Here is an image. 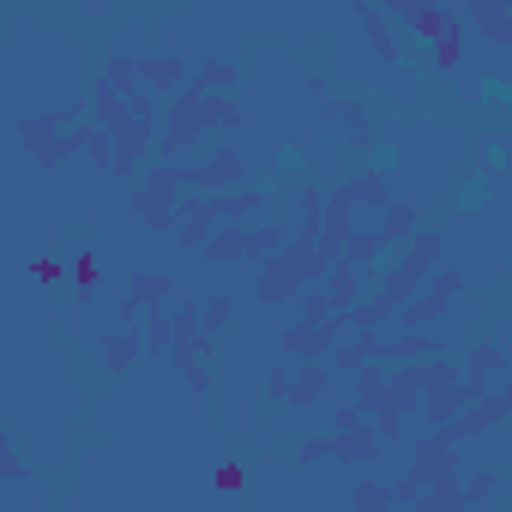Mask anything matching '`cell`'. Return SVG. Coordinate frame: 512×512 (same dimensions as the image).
Segmentation results:
<instances>
[{
  "instance_id": "22",
  "label": "cell",
  "mask_w": 512,
  "mask_h": 512,
  "mask_svg": "<svg viewBox=\"0 0 512 512\" xmlns=\"http://www.w3.org/2000/svg\"><path fill=\"white\" fill-rule=\"evenodd\" d=\"M338 187L350 193V205H356V211H362V205H368V211H380V205L392 199V187H386V169H368V175H350V181H338Z\"/></svg>"
},
{
  "instance_id": "17",
  "label": "cell",
  "mask_w": 512,
  "mask_h": 512,
  "mask_svg": "<svg viewBox=\"0 0 512 512\" xmlns=\"http://www.w3.org/2000/svg\"><path fill=\"white\" fill-rule=\"evenodd\" d=\"M139 356H145V338H139V320H133V326H115V332L103 338V368H109V374H127V368H133Z\"/></svg>"
},
{
  "instance_id": "4",
  "label": "cell",
  "mask_w": 512,
  "mask_h": 512,
  "mask_svg": "<svg viewBox=\"0 0 512 512\" xmlns=\"http://www.w3.org/2000/svg\"><path fill=\"white\" fill-rule=\"evenodd\" d=\"M320 121L338 127L350 151H368L374 145V109L362 97H320Z\"/></svg>"
},
{
  "instance_id": "45",
  "label": "cell",
  "mask_w": 512,
  "mask_h": 512,
  "mask_svg": "<svg viewBox=\"0 0 512 512\" xmlns=\"http://www.w3.org/2000/svg\"><path fill=\"white\" fill-rule=\"evenodd\" d=\"M482 97H488V103H494V109H506V103H512V91H506V85H500V79H494V85H488V91H482Z\"/></svg>"
},
{
  "instance_id": "3",
  "label": "cell",
  "mask_w": 512,
  "mask_h": 512,
  "mask_svg": "<svg viewBox=\"0 0 512 512\" xmlns=\"http://www.w3.org/2000/svg\"><path fill=\"white\" fill-rule=\"evenodd\" d=\"M235 181H247V157L235 145H217L205 163H181V187H193V193H223Z\"/></svg>"
},
{
  "instance_id": "19",
  "label": "cell",
  "mask_w": 512,
  "mask_h": 512,
  "mask_svg": "<svg viewBox=\"0 0 512 512\" xmlns=\"http://www.w3.org/2000/svg\"><path fill=\"white\" fill-rule=\"evenodd\" d=\"M428 73H458L464 67V19H452L434 43H428V61H422Z\"/></svg>"
},
{
  "instance_id": "11",
  "label": "cell",
  "mask_w": 512,
  "mask_h": 512,
  "mask_svg": "<svg viewBox=\"0 0 512 512\" xmlns=\"http://www.w3.org/2000/svg\"><path fill=\"white\" fill-rule=\"evenodd\" d=\"M380 452H386V440L374 434V422H362V428H332V458H338V464H380Z\"/></svg>"
},
{
  "instance_id": "42",
  "label": "cell",
  "mask_w": 512,
  "mask_h": 512,
  "mask_svg": "<svg viewBox=\"0 0 512 512\" xmlns=\"http://www.w3.org/2000/svg\"><path fill=\"white\" fill-rule=\"evenodd\" d=\"M73 278H79V284H97V278H103V272H97V253H91V247H79V260H73Z\"/></svg>"
},
{
  "instance_id": "46",
  "label": "cell",
  "mask_w": 512,
  "mask_h": 512,
  "mask_svg": "<svg viewBox=\"0 0 512 512\" xmlns=\"http://www.w3.org/2000/svg\"><path fill=\"white\" fill-rule=\"evenodd\" d=\"M0 7H49V0H0Z\"/></svg>"
},
{
  "instance_id": "29",
  "label": "cell",
  "mask_w": 512,
  "mask_h": 512,
  "mask_svg": "<svg viewBox=\"0 0 512 512\" xmlns=\"http://www.w3.org/2000/svg\"><path fill=\"white\" fill-rule=\"evenodd\" d=\"M350 506L356 512H386L392 506V482H356L350 488Z\"/></svg>"
},
{
  "instance_id": "26",
  "label": "cell",
  "mask_w": 512,
  "mask_h": 512,
  "mask_svg": "<svg viewBox=\"0 0 512 512\" xmlns=\"http://www.w3.org/2000/svg\"><path fill=\"white\" fill-rule=\"evenodd\" d=\"M290 241V223H247V266L266 260V253H278Z\"/></svg>"
},
{
  "instance_id": "2",
  "label": "cell",
  "mask_w": 512,
  "mask_h": 512,
  "mask_svg": "<svg viewBox=\"0 0 512 512\" xmlns=\"http://www.w3.org/2000/svg\"><path fill=\"white\" fill-rule=\"evenodd\" d=\"M260 272H253V302L260 308H284L308 278H302V266H296V253L290 247H278V253H266V260H253Z\"/></svg>"
},
{
  "instance_id": "13",
  "label": "cell",
  "mask_w": 512,
  "mask_h": 512,
  "mask_svg": "<svg viewBox=\"0 0 512 512\" xmlns=\"http://www.w3.org/2000/svg\"><path fill=\"white\" fill-rule=\"evenodd\" d=\"M320 290H326V302H332V308H350V302H362L368 278H362V272H356V266L344 260V253H338V260H332V266L320 272Z\"/></svg>"
},
{
  "instance_id": "37",
  "label": "cell",
  "mask_w": 512,
  "mask_h": 512,
  "mask_svg": "<svg viewBox=\"0 0 512 512\" xmlns=\"http://www.w3.org/2000/svg\"><path fill=\"white\" fill-rule=\"evenodd\" d=\"M488 205V175H470V187H458V211H482Z\"/></svg>"
},
{
  "instance_id": "31",
  "label": "cell",
  "mask_w": 512,
  "mask_h": 512,
  "mask_svg": "<svg viewBox=\"0 0 512 512\" xmlns=\"http://www.w3.org/2000/svg\"><path fill=\"white\" fill-rule=\"evenodd\" d=\"M103 79H109L121 97H133V91H139V73H133V61H127V55H109V61H103Z\"/></svg>"
},
{
  "instance_id": "8",
  "label": "cell",
  "mask_w": 512,
  "mask_h": 512,
  "mask_svg": "<svg viewBox=\"0 0 512 512\" xmlns=\"http://www.w3.org/2000/svg\"><path fill=\"white\" fill-rule=\"evenodd\" d=\"M133 73H139V91H151L157 103H169L181 91V79H187V61L181 55H139Z\"/></svg>"
},
{
  "instance_id": "15",
  "label": "cell",
  "mask_w": 512,
  "mask_h": 512,
  "mask_svg": "<svg viewBox=\"0 0 512 512\" xmlns=\"http://www.w3.org/2000/svg\"><path fill=\"white\" fill-rule=\"evenodd\" d=\"M506 368H512V356H506L500 344H470L458 374H470L476 386H500V380H506Z\"/></svg>"
},
{
  "instance_id": "1",
  "label": "cell",
  "mask_w": 512,
  "mask_h": 512,
  "mask_svg": "<svg viewBox=\"0 0 512 512\" xmlns=\"http://www.w3.org/2000/svg\"><path fill=\"white\" fill-rule=\"evenodd\" d=\"M211 133V115H205V91H175L169 103H163V115H157V145H151V157H169V163H187V151L199 145Z\"/></svg>"
},
{
  "instance_id": "39",
  "label": "cell",
  "mask_w": 512,
  "mask_h": 512,
  "mask_svg": "<svg viewBox=\"0 0 512 512\" xmlns=\"http://www.w3.org/2000/svg\"><path fill=\"white\" fill-rule=\"evenodd\" d=\"M296 458H302V464H320V458H332V434H314V440H302V446H296Z\"/></svg>"
},
{
  "instance_id": "30",
  "label": "cell",
  "mask_w": 512,
  "mask_h": 512,
  "mask_svg": "<svg viewBox=\"0 0 512 512\" xmlns=\"http://www.w3.org/2000/svg\"><path fill=\"white\" fill-rule=\"evenodd\" d=\"M109 157H115V139H109V127H85V163L109 175Z\"/></svg>"
},
{
  "instance_id": "25",
  "label": "cell",
  "mask_w": 512,
  "mask_h": 512,
  "mask_svg": "<svg viewBox=\"0 0 512 512\" xmlns=\"http://www.w3.org/2000/svg\"><path fill=\"white\" fill-rule=\"evenodd\" d=\"M452 19H458V7H452V0H428V7L416 13V25H410V37H416V43H434V37L452 25Z\"/></svg>"
},
{
  "instance_id": "24",
  "label": "cell",
  "mask_w": 512,
  "mask_h": 512,
  "mask_svg": "<svg viewBox=\"0 0 512 512\" xmlns=\"http://www.w3.org/2000/svg\"><path fill=\"white\" fill-rule=\"evenodd\" d=\"M229 320H235V296H229V290H211V296L199 302V332H205V338H223Z\"/></svg>"
},
{
  "instance_id": "43",
  "label": "cell",
  "mask_w": 512,
  "mask_h": 512,
  "mask_svg": "<svg viewBox=\"0 0 512 512\" xmlns=\"http://www.w3.org/2000/svg\"><path fill=\"white\" fill-rule=\"evenodd\" d=\"M374 434H380V440H398V434H404V416H398V410H380V416H374Z\"/></svg>"
},
{
  "instance_id": "44",
  "label": "cell",
  "mask_w": 512,
  "mask_h": 512,
  "mask_svg": "<svg viewBox=\"0 0 512 512\" xmlns=\"http://www.w3.org/2000/svg\"><path fill=\"white\" fill-rule=\"evenodd\" d=\"M284 380H290V356H284V362L266 374V392H272V404H284Z\"/></svg>"
},
{
  "instance_id": "38",
  "label": "cell",
  "mask_w": 512,
  "mask_h": 512,
  "mask_svg": "<svg viewBox=\"0 0 512 512\" xmlns=\"http://www.w3.org/2000/svg\"><path fill=\"white\" fill-rule=\"evenodd\" d=\"M320 205H326V187H320V181H302V187H296V211H302V217H320Z\"/></svg>"
},
{
  "instance_id": "32",
  "label": "cell",
  "mask_w": 512,
  "mask_h": 512,
  "mask_svg": "<svg viewBox=\"0 0 512 512\" xmlns=\"http://www.w3.org/2000/svg\"><path fill=\"white\" fill-rule=\"evenodd\" d=\"M290 302L302 308V320H326V314H332V302H326V290H320V284H302Z\"/></svg>"
},
{
  "instance_id": "35",
  "label": "cell",
  "mask_w": 512,
  "mask_h": 512,
  "mask_svg": "<svg viewBox=\"0 0 512 512\" xmlns=\"http://www.w3.org/2000/svg\"><path fill=\"white\" fill-rule=\"evenodd\" d=\"M0 476H7V482H25L31 476V464L13 452V440H7V428H0Z\"/></svg>"
},
{
  "instance_id": "27",
  "label": "cell",
  "mask_w": 512,
  "mask_h": 512,
  "mask_svg": "<svg viewBox=\"0 0 512 512\" xmlns=\"http://www.w3.org/2000/svg\"><path fill=\"white\" fill-rule=\"evenodd\" d=\"M205 115H211V127H241V103L229 97V91H205Z\"/></svg>"
},
{
  "instance_id": "18",
  "label": "cell",
  "mask_w": 512,
  "mask_h": 512,
  "mask_svg": "<svg viewBox=\"0 0 512 512\" xmlns=\"http://www.w3.org/2000/svg\"><path fill=\"white\" fill-rule=\"evenodd\" d=\"M422 398V380H416V362H386V410L410 416Z\"/></svg>"
},
{
  "instance_id": "6",
  "label": "cell",
  "mask_w": 512,
  "mask_h": 512,
  "mask_svg": "<svg viewBox=\"0 0 512 512\" xmlns=\"http://www.w3.org/2000/svg\"><path fill=\"white\" fill-rule=\"evenodd\" d=\"M326 386H332L326 356H308V362L290 356V380H284V404H290V410H314V404L326 398Z\"/></svg>"
},
{
  "instance_id": "40",
  "label": "cell",
  "mask_w": 512,
  "mask_h": 512,
  "mask_svg": "<svg viewBox=\"0 0 512 512\" xmlns=\"http://www.w3.org/2000/svg\"><path fill=\"white\" fill-rule=\"evenodd\" d=\"M31 278H37V284H61L67 272H61V260H49V253H37V260H31Z\"/></svg>"
},
{
  "instance_id": "47",
  "label": "cell",
  "mask_w": 512,
  "mask_h": 512,
  "mask_svg": "<svg viewBox=\"0 0 512 512\" xmlns=\"http://www.w3.org/2000/svg\"><path fill=\"white\" fill-rule=\"evenodd\" d=\"M452 7H458V0H452Z\"/></svg>"
},
{
  "instance_id": "28",
  "label": "cell",
  "mask_w": 512,
  "mask_h": 512,
  "mask_svg": "<svg viewBox=\"0 0 512 512\" xmlns=\"http://www.w3.org/2000/svg\"><path fill=\"white\" fill-rule=\"evenodd\" d=\"M211 488H217L223 500H235V494L253 488V476H247V464H217V470H211Z\"/></svg>"
},
{
  "instance_id": "34",
  "label": "cell",
  "mask_w": 512,
  "mask_h": 512,
  "mask_svg": "<svg viewBox=\"0 0 512 512\" xmlns=\"http://www.w3.org/2000/svg\"><path fill=\"white\" fill-rule=\"evenodd\" d=\"M374 7H380V13H386L398 31H410V25H416V13L428 7V0H374Z\"/></svg>"
},
{
  "instance_id": "5",
  "label": "cell",
  "mask_w": 512,
  "mask_h": 512,
  "mask_svg": "<svg viewBox=\"0 0 512 512\" xmlns=\"http://www.w3.org/2000/svg\"><path fill=\"white\" fill-rule=\"evenodd\" d=\"M211 223H217V193H193V187H181V199H175V247L199 253V241L211 235Z\"/></svg>"
},
{
  "instance_id": "21",
  "label": "cell",
  "mask_w": 512,
  "mask_h": 512,
  "mask_svg": "<svg viewBox=\"0 0 512 512\" xmlns=\"http://www.w3.org/2000/svg\"><path fill=\"white\" fill-rule=\"evenodd\" d=\"M127 205H133V217H139V223H145L151 235H169V229H175V205H169V199H157V193H145L139 181H133Z\"/></svg>"
},
{
  "instance_id": "36",
  "label": "cell",
  "mask_w": 512,
  "mask_h": 512,
  "mask_svg": "<svg viewBox=\"0 0 512 512\" xmlns=\"http://www.w3.org/2000/svg\"><path fill=\"white\" fill-rule=\"evenodd\" d=\"M181 380H187V392H193V398H205V392H211V356L187 362V368H181Z\"/></svg>"
},
{
  "instance_id": "10",
  "label": "cell",
  "mask_w": 512,
  "mask_h": 512,
  "mask_svg": "<svg viewBox=\"0 0 512 512\" xmlns=\"http://www.w3.org/2000/svg\"><path fill=\"white\" fill-rule=\"evenodd\" d=\"M205 266H247V223H211V235L199 241Z\"/></svg>"
},
{
  "instance_id": "12",
  "label": "cell",
  "mask_w": 512,
  "mask_h": 512,
  "mask_svg": "<svg viewBox=\"0 0 512 512\" xmlns=\"http://www.w3.org/2000/svg\"><path fill=\"white\" fill-rule=\"evenodd\" d=\"M338 253H344V260H350V266H356V272H362V278L374 284V272H380V260H386V241L374 235V223H368V229L356 223V229H350V235L338 241Z\"/></svg>"
},
{
  "instance_id": "20",
  "label": "cell",
  "mask_w": 512,
  "mask_h": 512,
  "mask_svg": "<svg viewBox=\"0 0 512 512\" xmlns=\"http://www.w3.org/2000/svg\"><path fill=\"white\" fill-rule=\"evenodd\" d=\"M235 79H241V67L235 61H223V55H211V61H199V67H187V91H235Z\"/></svg>"
},
{
  "instance_id": "16",
  "label": "cell",
  "mask_w": 512,
  "mask_h": 512,
  "mask_svg": "<svg viewBox=\"0 0 512 512\" xmlns=\"http://www.w3.org/2000/svg\"><path fill=\"white\" fill-rule=\"evenodd\" d=\"M169 290H175V278L169 272H127V284H121V296L145 314V308H163L169 302Z\"/></svg>"
},
{
  "instance_id": "9",
  "label": "cell",
  "mask_w": 512,
  "mask_h": 512,
  "mask_svg": "<svg viewBox=\"0 0 512 512\" xmlns=\"http://www.w3.org/2000/svg\"><path fill=\"white\" fill-rule=\"evenodd\" d=\"M458 7H464L458 19H470L494 49H506V43H512V0H458Z\"/></svg>"
},
{
  "instance_id": "7",
  "label": "cell",
  "mask_w": 512,
  "mask_h": 512,
  "mask_svg": "<svg viewBox=\"0 0 512 512\" xmlns=\"http://www.w3.org/2000/svg\"><path fill=\"white\" fill-rule=\"evenodd\" d=\"M266 205H272V187L247 175V181H235V187L217 193V223H253Z\"/></svg>"
},
{
  "instance_id": "33",
  "label": "cell",
  "mask_w": 512,
  "mask_h": 512,
  "mask_svg": "<svg viewBox=\"0 0 512 512\" xmlns=\"http://www.w3.org/2000/svg\"><path fill=\"white\" fill-rule=\"evenodd\" d=\"M458 488H464V506H482V500H494V488H500V476H494V470H476L470 482L458 476Z\"/></svg>"
},
{
  "instance_id": "41",
  "label": "cell",
  "mask_w": 512,
  "mask_h": 512,
  "mask_svg": "<svg viewBox=\"0 0 512 512\" xmlns=\"http://www.w3.org/2000/svg\"><path fill=\"white\" fill-rule=\"evenodd\" d=\"M362 422H368V410H362V404H356V398H350V404H338V410H332V428H362Z\"/></svg>"
},
{
  "instance_id": "14",
  "label": "cell",
  "mask_w": 512,
  "mask_h": 512,
  "mask_svg": "<svg viewBox=\"0 0 512 512\" xmlns=\"http://www.w3.org/2000/svg\"><path fill=\"white\" fill-rule=\"evenodd\" d=\"M374 217H380V223H374V235H380L386 247H398V241H404V235H416V223H422L416 199H386Z\"/></svg>"
},
{
  "instance_id": "23",
  "label": "cell",
  "mask_w": 512,
  "mask_h": 512,
  "mask_svg": "<svg viewBox=\"0 0 512 512\" xmlns=\"http://www.w3.org/2000/svg\"><path fill=\"white\" fill-rule=\"evenodd\" d=\"M85 109H91V121H97V127H115V121L127 115V97H121V91H115L109 79H97V85H91V103H85Z\"/></svg>"
}]
</instances>
